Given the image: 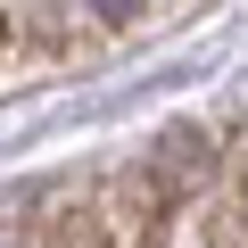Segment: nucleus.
I'll list each match as a JSON object with an SVG mask.
<instances>
[{
  "label": "nucleus",
  "instance_id": "f03ea898",
  "mask_svg": "<svg viewBox=\"0 0 248 248\" xmlns=\"http://www.w3.org/2000/svg\"><path fill=\"white\" fill-rule=\"evenodd\" d=\"M91 17H99V25H133V17H141V0H91Z\"/></svg>",
  "mask_w": 248,
  "mask_h": 248
},
{
  "label": "nucleus",
  "instance_id": "f257e3e1",
  "mask_svg": "<svg viewBox=\"0 0 248 248\" xmlns=\"http://www.w3.org/2000/svg\"><path fill=\"white\" fill-rule=\"evenodd\" d=\"M141 166H149V174L174 190V207H182V199H199V190H207V174H215V141L199 133V124H174V133H166Z\"/></svg>",
  "mask_w": 248,
  "mask_h": 248
}]
</instances>
